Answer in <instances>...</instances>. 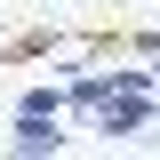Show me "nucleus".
Instances as JSON below:
<instances>
[{
    "mask_svg": "<svg viewBox=\"0 0 160 160\" xmlns=\"http://www.w3.org/2000/svg\"><path fill=\"white\" fill-rule=\"evenodd\" d=\"M88 120H96V136H104V144H128V136H144V128L160 120V88H136V96H104Z\"/></svg>",
    "mask_w": 160,
    "mask_h": 160,
    "instance_id": "obj_1",
    "label": "nucleus"
},
{
    "mask_svg": "<svg viewBox=\"0 0 160 160\" xmlns=\"http://www.w3.org/2000/svg\"><path fill=\"white\" fill-rule=\"evenodd\" d=\"M8 152H16V160L64 152V112H16V128H8Z\"/></svg>",
    "mask_w": 160,
    "mask_h": 160,
    "instance_id": "obj_2",
    "label": "nucleus"
},
{
    "mask_svg": "<svg viewBox=\"0 0 160 160\" xmlns=\"http://www.w3.org/2000/svg\"><path fill=\"white\" fill-rule=\"evenodd\" d=\"M16 112H64V80H40V88H24Z\"/></svg>",
    "mask_w": 160,
    "mask_h": 160,
    "instance_id": "obj_3",
    "label": "nucleus"
},
{
    "mask_svg": "<svg viewBox=\"0 0 160 160\" xmlns=\"http://www.w3.org/2000/svg\"><path fill=\"white\" fill-rule=\"evenodd\" d=\"M120 48H128V56H160V24H144V32H120Z\"/></svg>",
    "mask_w": 160,
    "mask_h": 160,
    "instance_id": "obj_4",
    "label": "nucleus"
},
{
    "mask_svg": "<svg viewBox=\"0 0 160 160\" xmlns=\"http://www.w3.org/2000/svg\"><path fill=\"white\" fill-rule=\"evenodd\" d=\"M0 40H8V24H0Z\"/></svg>",
    "mask_w": 160,
    "mask_h": 160,
    "instance_id": "obj_5",
    "label": "nucleus"
},
{
    "mask_svg": "<svg viewBox=\"0 0 160 160\" xmlns=\"http://www.w3.org/2000/svg\"><path fill=\"white\" fill-rule=\"evenodd\" d=\"M152 72H160V64H152Z\"/></svg>",
    "mask_w": 160,
    "mask_h": 160,
    "instance_id": "obj_6",
    "label": "nucleus"
}]
</instances>
